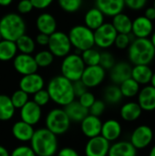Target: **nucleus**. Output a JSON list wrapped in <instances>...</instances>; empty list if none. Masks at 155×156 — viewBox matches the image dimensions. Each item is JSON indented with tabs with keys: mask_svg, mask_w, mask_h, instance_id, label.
<instances>
[{
	"mask_svg": "<svg viewBox=\"0 0 155 156\" xmlns=\"http://www.w3.org/2000/svg\"><path fill=\"white\" fill-rule=\"evenodd\" d=\"M104 18L105 16L97 7H92L86 12L84 16V23L87 27L94 31L105 23Z\"/></svg>",
	"mask_w": 155,
	"mask_h": 156,
	"instance_id": "nucleus-28",
	"label": "nucleus"
},
{
	"mask_svg": "<svg viewBox=\"0 0 155 156\" xmlns=\"http://www.w3.org/2000/svg\"><path fill=\"white\" fill-rule=\"evenodd\" d=\"M49 40V36L43 34V33H38L36 37V43H37L40 46H48Z\"/></svg>",
	"mask_w": 155,
	"mask_h": 156,
	"instance_id": "nucleus-50",
	"label": "nucleus"
},
{
	"mask_svg": "<svg viewBox=\"0 0 155 156\" xmlns=\"http://www.w3.org/2000/svg\"><path fill=\"white\" fill-rule=\"evenodd\" d=\"M80 56L85 66H96L100 63V52L93 48L82 51V54Z\"/></svg>",
	"mask_w": 155,
	"mask_h": 156,
	"instance_id": "nucleus-35",
	"label": "nucleus"
},
{
	"mask_svg": "<svg viewBox=\"0 0 155 156\" xmlns=\"http://www.w3.org/2000/svg\"><path fill=\"white\" fill-rule=\"evenodd\" d=\"M95 5L104 16L112 17L122 13L125 7L124 0H95Z\"/></svg>",
	"mask_w": 155,
	"mask_h": 156,
	"instance_id": "nucleus-18",
	"label": "nucleus"
},
{
	"mask_svg": "<svg viewBox=\"0 0 155 156\" xmlns=\"http://www.w3.org/2000/svg\"><path fill=\"white\" fill-rule=\"evenodd\" d=\"M153 7L155 8V0H154V3H153Z\"/></svg>",
	"mask_w": 155,
	"mask_h": 156,
	"instance_id": "nucleus-58",
	"label": "nucleus"
},
{
	"mask_svg": "<svg viewBox=\"0 0 155 156\" xmlns=\"http://www.w3.org/2000/svg\"><path fill=\"white\" fill-rule=\"evenodd\" d=\"M132 67L127 62H119L111 68L110 78L115 85H120L124 80L132 78Z\"/></svg>",
	"mask_w": 155,
	"mask_h": 156,
	"instance_id": "nucleus-20",
	"label": "nucleus"
},
{
	"mask_svg": "<svg viewBox=\"0 0 155 156\" xmlns=\"http://www.w3.org/2000/svg\"><path fill=\"white\" fill-rule=\"evenodd\" d=\"M101 126L102 122L100 121V117L91 114L87 115L80 122L81 132L89 139L100 135Z\"/></svg>",
	"mask_w": 155,
	"mask_h": 156,
	"instance_id": "nucleus-16",
	"label": "nucleus"
},
{
	"mask_svg": "<svg viewBox=\"0 0 155 156\" xmlns=\"http://www.w3.org/2000/svg\"><path fill=\"white\" fill-rule=\"evenodd\" d=\"M111 25L115 28L118 34H131L132 20L129 16L123 13H120L112 17Z\"/></svg>",
	"mask_w": 155,
	"mask_h": 156,
	"instance_id": "nucleus-29",
	"label": "nucleus"
},
{
	"mask_svg": "<svg viewBox=\"0 0 155 156\" xmlns=\"http://www.w3.org/2000/svg\"><path fill=\"white\" fill-rule=\"evenodd\" d=\"M153 74V72L149 65H134L132 69V79L140 85H147L150 83Z\"/></svg>",
	"mask_w": 155,
	"mask_h": 156,
	"instance_id": "nucleus-26",
	"label": "nucleus"
},
{
	"mask_svg": "<svg viewBox=\"0 0 155 156\" xmlns=\"http://www.w3.org/2000/svg\"><path fill=\"white\" fill-rule=\"evenodd\" d=\"M105 77L106 70L102 69L100 65L86 66L80 80L85 84L88 89H90L100 85L103 82Z\"/></svg>",
	"mask_w": 155,
	"mask_h": 156,
	"instance_id": "nucleus-10",
	"label": "nucleus"
},
{
	"mask_svg": "<svg viewBox=\"0 0 155 156\" xmlns=\"http://www.w3.org/2000/svg\"><path fill=\"white\" fill-rule=\"evenodd\" d=\"M111 143L101 135L90 138L85 145L84 153L86 156H108Z\"/></svg>",
	"mask_w": 155,
	"mask_h": 156,
	"instance_id": "nucleus-13",
	"label": "nucleus"
},
{
	"mask_svg": "<svg viewBox=\"0 0 155 156\" xmlns=\"http://www.w3.org/2000/svg\"><path fill=\"white\" fill-rule=\"evenodd\" d=\"M45 80L39 74L32 73L23 76L19 80V90L25 91L28 95H33L40 90L44 89Z\"/></svg>",
	"mask_w": 155,
	"mask_h": 156,
	"instance_id": "nucleus-14",
	"label": "nucleus"
},
{
	"mask_svg": "<svg viewBox=\"0 0 155 156\" xmlns=\"http://www.w3.org/2000/svg\"><path fill=\"white\" fill-rule=\"evenodd\" d=\"M28 96L29 95L27 93H26L25 91H23L21 90H17L15 92H13L10 99H11L12 104L15 107V109H19L20 110L29 101Z\"/></svg>",
	"mask_w": 155,
	"mask_h": 156,
	"instance_id": "nucleus-38",
	"label": "nucleus"
},
{
	"mask_svg": "<svg viewBox=\"0 0 155 156\" xmlns=\"http://www.w3.org/2000/svg\"><path fill=\"white\" fill-rule=\"evenodd\" d=\"M72 83H73V90H74L75 97L79 98V96L84 94L86 91H88V88L85 86V84L80 80H77V81H74Z\"/></svg>",
	"mask_w": 155,
	"mask_h": 156,
	"instance_id": "nucleus-47",
	"label": "nucleus"
},
{
	"mask_svg": "<svg viewBox=\"0 0 155 156\" xmlns=\"http://www.w3.org/2000/svg\"><path fill=\"white\" fill-rule=\"evenodd\" d=\"M138 104L145 112L155 110V88L152 85H146L138 93Z\"/></svg>",
	"mask_w": 155,
	"mask_h": 156,
	"instance_id": "nucleus-19",
	"label": "nucleus"
},
{
	"mask_svg": "<svg viewBox=\"0 0 155 156\" xmlns=\"http://www.w3.org/2000/svg\"><path fill=\"white\" fill-rule=\"evenodd\" d=\"M151 42H152V44H153V46L155 48V31L154 32H153V34L151 35Z\"/></svg>",
	"mask_w": 155,
	"mask_h": 156,
	"instance_id": "nucleus-54",
	"label": "nucleus"
},
{
	"mask_svg": "<svg viewBox=\"0 0 155 156\" xmlns=\"http://www.w3.org/2000/svg\"><path fill=\"white\" fill-rule=\"evenodd\" d=\"M69 38L72 47L76 49L84 51L94 47V32L85 25H77L70 28Z\"/></svg>",
	"mask_w": 155,
	"mask_h": 156,
	"instance_id": "nucleus-5",
	"label": "nucleus"
},
{
	"mask_svg": "<svg viewBox=\"0 0 155 156\" xmlns=\"http://www.w3.org/2000/svg\"><path fill=\"white\" fill-rule=\"evenodd\" d=\"M144 16H145L146 18H148L149 20H151V21L155 20V8L154 7H153V6L148 7V8L145 10Z\"/></svg>",
	"mask_w": 155,
	"mask_h": 156,
	"instance_id": "nucleus-51",
	"label": "nucleus"
},
{
	"mask_svg": "<svg viewBox=\"0 0 155 156\" xmlns=\"http://www.w3.org/2000/svg\"><path fill=\"white\" fill-rule=\"evenodd\" d=\"M93 32L95 45L100 48H109L114 45L115 38L118 35L111 23H104Z\"/></svg>",
	"mask_w": 155,
	"mask_h": 156,
	"instance_id": "nucleus-9",
	"label": "nucleus"
},
{
	"mask_svg": "<svg viewBox=\"0 0 155 156\" xmlns=\"http://www.w3.org/2000/svg\"><path fill=\"white\" fill-rule=\"evenodd\" d=\"M30 147L37 156H54L58 153V136L47 128L34 132L30 140Z\"/></svg>",
	"mask_w": 155,
	"mask_h": 156,
	"instance_id": "nucleus-2",
	"label": "nucleus"
},
{
	"mask_svg": "<svg viewBox=\"0 0 155 156\" xmlns=\"http://www.w3.org/2000/svg\"><path fill=\"white\" fill-rule=\"evenodd\" d=\"M53 1L54 0H30V2L33 5V7L39 10H43L50 6Z\"/></svg>",
	"mask_w": 155,
	"mask_h": 156,
	"instance_id": "nucleus-48",
	"label": "nucleus"
},
{
	"mask_svg": "<svg viewBox=\"0 0 155 156\" xmlns=\"http://www.w3.org/2000/svg\"><path fill=\"white\" fill-rule=\"evenodd\" d=\"M34 128L32 125L23 122L18 121L16 122L12 126V134L13 136L20 142H30L33 134H34Z\"/></svg>",
	"mask_w": 155,
	"mask_h": 156,
	"instance_id": "nucleus-24",
	"label": "nucleus"
},
{
	"mask_svg": "<svg viewBox=\"0 0 155 156\" xmlns=\"http://www.w3.org/2000/svg\"><path fill=\"white\" fill-rule=\"evenodd\" d=\"M42 117V110L33 101H28L20 109V119L21 121L34 126L37 124Z\"/></svg>",
	"mask_w": 155,
	"mask_h": 156,
	"instance_id": "nucleus-15",
	"label": "nucleus"
},
{
	"mask_svg": "<svg viewBox=\"0 0 155 156\" xmlns=\"http://www.w3.org/2000/svg\"><path fill=\"white\" fill-rule=\"evenodd\" d=\"M57 156H79V153L71 147H64L58 151Z\"/></svg>",
	"mask_w": 155,
	"mask_h": 156,
	"instance_id": "nucleus-49",
	"label": "nucleus"
},
{
	"mask_svg": "<svg viewBox=\"0 0 155 156\" xmlns=\"http://www.w3.org/2000/svg\"><path fill=\"white\" fill-rule=\"evenodd\" d=\"M47 91L52 101L63 107L75 100L73 83L62 75L56 76L49 80Z\"/></svg>",
	"mask_w": 155,
	"mask_h": 156,
	"instance_id": "nucleus-1",
	"label": "nucleus"
},
{
	"mask_svg": "<svg viewBox=\"0 0 155 156\" xmlns=\"http://www.w3.org/2000/svg\"><path fill=\"white\" fill-rule=\"evenodd\" d=\"M131 42L132 39L130 34H118L115 38L114 45L120 49H125L130 46Z\"/></svg>",
	"mask_w": 155,
	"mask_h": 156,
	"instance_id": "nucleus-41",
	"label": "nucleus"
},
{
	"mask_svg": "<svg viewBox=\"0 0 155 156\" xmlns=\"http://www.w3.org/2000/svg\"><path fill=\"white\" fill-rule=\"evenodd\" d=\"M151 85L155 88V72H153V77H152V80H151Z\"/></svg>",
	"mask_w": 155,
	"mask_h": 156,
	"instance_id": "nucleus-55",
	"label": "nucleus"
},
{
	"mask_svg": "<svg viewBox=\"0 0 155 156\" xmlns=\"http://www.w3.org/2000/svg\"><path fill=\"white\" fill-rule=\"evenodd\" d=\"M106 105L105 102L103 101L100 100H96L93 104L90 106V108L89 109V113L97 117H100L105 111Z\"/></svg>",
	"mask_w": 155,
	"mask_h": 156,
	"instance_id": "nucleus-43",
	"label": "nucleus"
},
{
	"mask_svg": "<svg viewBox=\"0 0 155 156\" xmlns=\"http://www.w3.org/2000/svg\"><path fill=\"white\" fill-rule=\"evenodd\" d=\"M122 131L121 123L117 120L110 119L102 123L100 135L111 143L116 141L121 136Z\"/></svg>",
	"mask_w": 155,
	"mask_h": 156,
	"instance_id": "nucleus-21",
	"label": "nucleus"
},
{
	"mask_svg": "<svg viewBox=\"0 0 155 156\" xmlns=\"http://www.w3.org/2000/svg\"><path fill=\"white\" fill-rule=\"evenodd\" d=\"M147 3V0H124L125 6L129 7L132 10H140L143 9Z\"/></svg>",
	"mask_w": 155,
	"mask_h": 156,
	"instance_id": "nucleus-46",
	"label": "nucleus"
},
{
	"mask_svg": "<svg viewBox=\"0 0 155 156\" xmlns=\"http://www.w3.org/2000/svg\"><path fill=\"white\" fill-rule=\"evenodd\" d=\"M58 5L67 13H75L81 7L83 0H58Z\"/></svg>",
	"mask_w": 155,
	"mask_h": 156,
	"instance_id": "nucleus-37",
	"label": "nucleus"
},
{
	"mask_svg": "<svg viewBox=\"0 0 155 156\" xmlns=\"http://www.w3.org/2000/svg\"><path fill=\"white\" fill-rule=\"evenodd\" d=\"M153 140V131L148 125L138 126L131 135L130 143L138 149H144L151 144Z\"/></svg>",
	"mask_w": 155,
	"mask_h": 156,
	"instance_id": "nucleus-11",
	"label": "nucleus"
},
{
	"mask_svg": "<svg viewBox=\"0 0 155 156\" xmlns=\"http://www.w3.org/2000/svg\"><path fill=\"white\" fill-rule=\"evenodd\" d=\"M70 123L71 122L64 109H52L46 117V128L57 136L67 133L70 127Z\"/></svg>",
	"mask_w": 155,
	"mask_h": 156,
	"instance_id": "nucleus-7",
	"label": "nucleus"
},
{
	"mask_svg": "<svg viewBox=\"0 0 155 156\" xmlns=\"http://www.w3.org/2000/svg\"><path fill=\"white\" fill-rule=\"evenodd\" d=\"M95 101H96V98H95L94 94L88 90V91H86L84 94H82L81 96L79 97V101H79L83 107H85V108H87V109L89 110Z\"/></svg>",
	"mask_w": 155,
	"mask_h": 156,
	"instance_id": "nucleus-44",
	"label": "nucleus"
},
{
	"mask_svg": "<svg viewBox=\"0 0 155 156\" xmlns=\"http://www.w3.org/2000/svg\"><path fill=\"white\" fill-rule=\"evenodd\" d=\"M48 48L54 57L64 58L69 54L72 46L69 36L66 33L62 31H56L49 36Z\"/></svg>",
	"mask_w": 155,
	"mask_h": 156,
	"instance_id": "nucleus-8",
	"label": "nucleus"
},
{
	"mask_svg": "<svg viewBox=\"0 0 155 156\" xmlns=\"http://www.w3.org/2000/svg\"><path fill=\"white\" fill-rule=\"evenodd\" d=\"M1 39H2V37H1V35H0V40H1Z\"/></svg>",
	"mask_w": 155,
	"mask_h": 156,
	"instance_id": "nucleus-59",
	"label": "nucleus"
},
{
	"mask_svg": "<svg viewBox=\"0 0 155 156\" xmlns=\"http://www.w3.org/2000/svg\"><path fill=\"white\" fill-rule=\"evenodd\" d=\"M49 101H50L49 94L47 91V90H45V89H42L39 91L33 94V101L41 108L43 106L47 105L49 102Z\"/></svg>",
	"mask_w": 155,
	"mask_h": 156,
	"instance_id": "nucleus-40",
	"label": "nucleus"
},
{
	"mask_svg": "<svg viewBox=\"0 0 155 156\" xmlns=\"http://www.w3.org/2000/svg\"><path fill=\"white\" fill-rule=\"evenodd\" d=\"M16 45L17 48V51H19L22 54H31L34 52L36 48L35 40L26 34L21 36L16 41Z\"/></svg>",
	"mask_w": 155,
	"mask_h": 156,
	"instance_id": "nucleus-33",
	"label": "nucleus"
},
{
	"mask_svg": "<svg viewBox=\"0 0 155 156\" xmlns=\"http://www.w3.org/2000/svg\"><path fill=\"white\" fill-rule=\"evenodd\" d=\"M17 55L16 42L1 39L0 40V61H9Z\"/></svg>",
	"mask_w": 155,
	"mask_h": 156,
	"instance_id": "nucleus-30",
	"label": "nucleus"
},
{
	"mask_svg": "<svg viewBox=\"0 0 155 156\" xmlns=\"http://www.w3.org/2000/svg\"><path fill=\"white\" fill-rule=\"evenodd\" d=\"M128 57L133 65H149L155 57L154 47L149 38H136L128 47Z\"/></svg>",
	"mask_w": 155,
	"mask_h": 156,
	"instance_id": "nucleus-3",
	"label": "nucleus"
},
{
	"mask_svg": "<svg viewBox=\"0 0 155 156\" xmlns=\"http://www.w3.org/2000/svg\"><path fill=\"white\" fill-rule=\"evenodd\" d=\"M153 139H154L155 141V133H153Z\"/></svg>",
	"mask_w": 155,
	"mask_h": 156,
	"instance_id": "nucleus-57",
	"label": "nucleus"
},
{
	"mask_svg": "<svg viewBox=\"0 0 155 156\" xmlns=\"http://www.w3.org/2000/svg\"><path fill=\"white\" fill-rule=\"evenodd\" d=\"M142 112L143 110L141 109L140 105L138 104V102H134V101H129L123 104L120 112L122 120L129 122H135L136 120H138L142 115Z\"/></svg>",
	"mask_w": 155,
	"mask_h": 156,
	"instance_id": "nucleus-27",
	"label": "nucleus"
},
{
	"mask_svg": "<svg viewBox=\"0 0 155 156\" xmlns=\"http://www.w3.org/2000/svg\"><path fill=\"white\" fill-rule=\"evenodd\" d=\"M0 156H10V154L7 151V149L2 145H0Z\"/></svg>",
	"mask_w": 155,
	"mask_h": 156,
	"instance_id": "nucleus-52",
	"label": "nucleus"
},
{
	"mask_svg": "<svg viewBox=\"0 0 155 156\" xmlns=\"http://www.w3.org/2000/svg\"><path fill=\"white\" fill-rule=\"evenodd\" d=\"M99 65L104 69L105 70H111V68L115 65V58L113 55L110 52H102L100 53V58Z\"/></svg>",
	"mask_w": 155,
	"mask_h": 156,
	"instance_id": "nucleus-39",
	"label": "nucleus"
},
{
	"mask_svg": "<svg viewBox=\"0 0 155 156\" xmlns=\"http://www.w3.org/2000/svg\"><path fill=\"white\" fill-rule=\"evenodd\" d=\"M64 111L71 122H81V121L90 114L89 110L83 107L78 101L75 100L66 105Z\"/></svg>",
	"mask_w": 155,
	"mask_h": 156,
	"instance_id": "nucleus-23",
	"label": "nucleus"
},
{
	"mask_svg": "<svg viewBox=\"0 0 155 156\" xmlns=\"http://www.w3.org/2000/svg\"><path fill=\"white\" fill-rule=\"evenodd\" d=\"M120 90L123 97L132 98L138 95L140 91V84L137 83L133 79L130 78L120 84Z\"/></svg>",
	"mask_w": 155,
	"mask_h": 156,
	"instance_id": "nucleus-32",
	"label": "nucleus"
},
{
	"mask_svg": "<svg viewBox=\"0 0 155 156\" xmlns=\"http://www.w3.org/2000/svg\"><path fill=\"white\" fill-rule=\"evenodd\" d=\"M85 64L81 56L76 53L64 57L61 63V75L71 82L79 80L85 69Z\"/></svg>",
	"mask_w": 155,
	"mask_h": 156,
	"instance_id": "nucleus-6",
	"label": "nucleus"
},
{
	"mask_svg": "<svg viewBox=\"0 0 155 156\" xmlns=\"http://www.w3.org/2000/svg\"><path fill=\"white\" fill-rule=\"evenodd\" d=\"M34 58L38 68H47L50 66L54 61V56L48 49L37 52Z\"/></svg>",
	"mask_w": 155,
	"mask_h": 156,
	"instance_id": "nucleus-36",
	"label": "nucleus"
},
{
	"mask_svg": "<svg viewBox=\"0 0 155 156\" xmlns=\"http://www.w3.org/2000/svg\"><path fill=\"white\" fill-rule=\"evenodd\" d=\"M34 9L30 0H19L17 4V11L19 14H28Z\"/></svg>",
	"mask_w": 155,
	"mask_h": 156,
	"instance_id": "nucleus-45",
	"label": "nucleus"
},
{
	"mask_svg": "<svg viewBox=\"0 0 155 156\" xmlns=\"http://www.w3.org/2000/svg\"><path fill=\"white\" fill-rule=\"evenodd\" d=\"M10 156H37L35 152L30 146L19 145L13 149Z\"/></svg>",
	"mask_w": 155,
	"mask_h": 156,
	"instance_id": "nucleus-42",
	"label": "nucleus"
},
{
	"mask_svg": "<svg viewBox=\"0 0 155 156\" xmlns=\"http://www.w3.org/2000/svg\"><path fill=\"white\" fill-rule=\"evenodd\" d=\"M36 27L39 33L50 36L57 29V21L55 17L49 13L40 14L36 20Z\"/></svg>",
	"mask_w": 155,
	"mask_h": 156,
	"instance_id": "nucleus-22",
	"label": "nucleus"
},
{
	"mask_svg": "<svg viewBox=\"0 0 155 156\" xmlns=\"http://www.w3.org/2000/svg\"><path fill=\"white\" fill-rule=\"evenodd\" d=\"M16 109L9 96L0 94V121L6 122L13 118Z\"/></svg>",
	"mask_w": 155,
	"mask_h": 156,
	"instance_id": "nucleus-31",
	"label": "nucleus"
},
{
	"mask_svg": "<svg viewBox=\"0 0 155 156\" xmlns=\"http://www.w3.org/2000/svg\"><path fill=\"white\" fill-rule=\"evenodd\" d=\"M103 96H104V100L106 101V102L110 104L119 103L123 97L120 90V87L115 84L108 86L104 90Z\"/></svg>",
	"mask_w": 155,
	"mask_h": 156,
	"instance_id": "nucleus-34",
	"label": "nucleus"
},
{
	"mask_svg": "<svg viewBox=\"0 0 155 156\" xmlns=\"http://www.w3.org/2000/svg\"><path fill=\"white\" fill-rule=\"evenodd\" d=\"M153 32V21L146 18L144 16L136 17L132 21V33L136 38H148Z\"/></svg>",
	"mask_w": 155,
	"mask_h": 156,
	"instance_id": "nucleus-17",
	"label": "nucleus"
},
{
	"mask_svg": "<svg viewBox=\"0 0 155 156\" xmlns=\"http://www.w3.org/2000/svg\"><path fill=\"white\" fill-rule=\"evenodd\" d=\"M149 156H155V145L151 149L150 154H149Z\"/></svg>",
	"mask_w": 155,
	"mask_h": 156,
	"instance_id": "nucleus-56",
	"label": "nucleus"
},
{
	"mask_svg": "<svg viewBox=\"0 0 155 156\" xmlns=\"http://www.w3.org/2000/svg\"><path fill=\"white\" fill-rule=\"evenodd\" d=\"M137 150L130 143L126 141H121L114 143L111 145L108 156H136Z\"/></svg>",
	"mask_w": 155,
	"mask_h": 156,
	"instance_id": "nucleus-25",
	"label": "nucleus"
},
{
	"mask_svg": "<svg viewBox=\"0 0 155 156\" xmlns=\"http://www.w3.org/2000/svg\"><path fill=\"white\" fill-rule=\"evenodd\" d=\"M13 66L16 72L22 76L36 73L37 71V65L31 54H17L13 59Z\"/></svg>",
	"mask_w": 155,
	"mask_h": 156,
	"instance_id": "nucleus-12",
	"label": "nucleus"
},
{
	"mask_svg": "<svg viewBox=\"0 0 155 156\" xmlns=\"http://www.w3.org/2000/svg\"><path fill=\"white\" fill-rule=\"evenodd\" d=\"M13 0H0V5L1 6H8L11 5Z\"/></svg>",
	"mask_w": 155,
	"mask_h": 156,
	"instance_id": "nucleus-53",
	"label": "nucleus"
},
{
	"mask_svg": "<svg viewBox=\"0 0 155 156\" xmlns=\"http://www.w3.org/2000/svg\"><path fill=\"white\" fill-rule=\"evenodd\" d=\"M26 22L24 18L16 13H8L0 18V35L2 39L16 42L26 34Z\"/></svg>",
	"mask_w": 155,
	"mask_h": 156,
	"instance_id": "nucleus-4",
	"label": "nucleus"
}]
</instances>
